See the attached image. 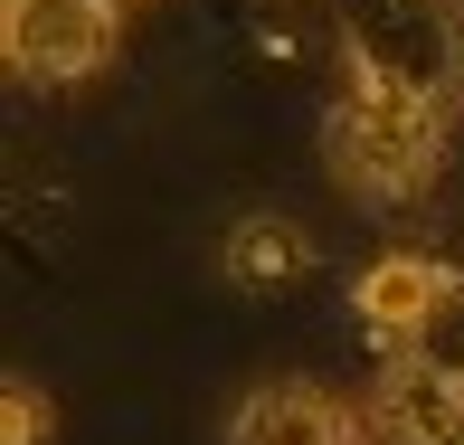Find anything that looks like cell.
<instances>
[{
    "mask_svg": "<svg viewBox=\"0 0 464 445\" xmlns=\"http://www.w3.org/2000/svg\"><path fill=\"white\" fill-rule=\"evenodd\" d=\"M342 48H351V86L446 114L464 95V0H361Z\"/></svg>",
    "mask_w": 464,
    "mask_h": 445,
    "instance_id": "6da1fadb",
    "label": "cell"
},
{
    "mask_svg": "<svg viewBox=\"0 0 464 445\" xmlns=\"http://www.w3.org/2000/svg\"><path fill=\"white\" fill-rule=\"evenodd\" d=\"M323 142H332V171H342L351 189H370V199H408V189L436 171V152H446V123H436L427 104H398V95L351 86L342 104H332Z\"/></svg>",
    "mask_w": 464,
    "mask_h": 445,
    "instance_id": "7a4b0ae2",
    "label": "cell"
},
{
    "mask_svg": "<svg viewBox=\"0 0 464 445\" xmlns=\"http://www.w3.org/2000/svg\"><path fill=\"white\" fill-rule=\"evenodd\" d=\"M0 48L38 86H76L114 57V10L104 0H0Z\"/></svg>",
    "mask_w": 464,
    "mask_h": 445,
    "instance_id": "3957f363",
    "label": "cell"
},
{
    "mask_svg": "<svg viewBox=\"0 0 464 445\" xmlns=\"http://www.w3.org/2000/svg\"><path fill=\"white\" fill-rule=\"evenodd\" d=\"M227 445H361V417L342 408L332 389H304V379H276L237 408Z\"/></svg>",
    "mask_w": 464,
    "mask_h": 445,
    "instance_id": "277c9868",
    "label": "cell"
},
{
    "mask_svg": "<svg viewBox=\"0 0 464 445\" xmlns=\"http://www.w3.org/2000/svg\"><path fill=\"white\" fill-rule=\"evenodd\" d=\"M379 436L389 445H464V389L436 370H389V389H379Z\"/></svg>",
    "mask_w": 464,
    "mask_h": 445,
    "instance_id": "5b68a950",
    "label": "cell"
},
{
    "mask_svg": "<svg viewBox=\"0 0 464 445\" xmlns=\"http://www.w3.org/2000/svg\"><path fill=\"white\" fill-rule=\"evenodd\" d=\"M436 294H446V266H427V256H379V266H361L351 304H361L379 332H398V342H408V332L427 323V304H436Z\"/></svg>",
    "mask_w": 464,
    "mask_h": 445,
    "instance_id": "8992f818",
    "label": "cell"
},
{
    "mask_svg": "<svg viewBox=\"0 0 464 445\" xmlns=\"http://www.w3.org/2000/svg\"><path fill=\"white\" fill-rule=\"evenodd\" d=\"M408 360H417V370H436V379H455V389H464V275H446V294L427 304V323L408 332Z\"/></svg>",
    "mask_w": 464,
    "mask_h": 445,
    "instance_id": "52a82bcc",
    "label": "cell"
},
{
    "mask_svg": "<svg viewBox=\"0 0 464 445\" xmlns=\"http://www.w3.org/2000/svg\"><path fill=\"white\" fill-rule=\"evenodd\" d=\"M227 275L237 285H285V275H304V237L276 218H246L237 237H227Z\"/></svg>",
    "mask_w": 464,
    "mask_h": 445,
    "instance_id": "ba28073f",
    "label": "cell"
},
{
    "mask_svg": "<svg viewBox=\"0 0 464 445\" xmlns=\"http://www.w3.org/2000/svg\"><path fill=\"white\" fill-rule=\"evenodd\" d=\"M48 436V398L29 389V379H10V389H0V445H38Z\"/></svg>",
    "mask_w": 464,
    "mask_h": 445,
    "instance_id": "9c48e42d",
    "label": "cell"
},
{
    "mask_svg": "<svg viewBox=\"0 0 464 445\" xmlns=\"http://www.w3.org/2000/svg\"><path fill=\"white\" fill-rule=\"evenodd\" d=\"M104 10H142V0H104Z\"/></svg>",
    "mask_w": 464,
    "mask_h": 445,
    "instance_id": "30bf717a",
    "label": "cell"
}]
</instances>
